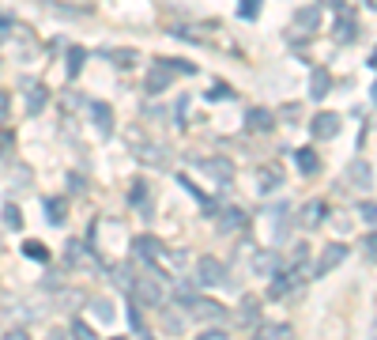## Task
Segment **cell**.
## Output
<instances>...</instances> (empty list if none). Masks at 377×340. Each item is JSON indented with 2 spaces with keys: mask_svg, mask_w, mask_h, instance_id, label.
Instances as JSON below:
<instances>
[{
  "mask_svg": "<svg viewBox=\"0 0 377 340\" xmlns=\"http://www.w3.org/2000/svg\"><path fill=\"white\" fill-rule=\"evenodd\" d=\"M362 254L370 257V261H377V231H373V235H366V242H362Z\"/></svg>",
  "mask_w": 377,
  "mask_h": 340,
  "instance_id": "obj_33",
  "label": "cell"
},
{
  "mask_svg": "<svg viewBox=\"0 0 377 340\" xmlns=\"http://www.w3.org/2000/svg\"><path fill=\"white\" fill-rule=\"evenodd\" d=\"M340 114H332V110H325V114H317L313 122H309V133H313V140H336L340 133Z\"/></svg>",
  "mask_w": 377,
  "mask_h": 340,
  "instance_id": "obj_7",
  "label": "cell"
},
{
  "mask_svg": "<svg viewBox=\"0 0 377 340\" xmlns=\"http://www.w3.org/2000/svg\"><path fill=\"white\" fill-rule=\"evenodd\" d=\"M370 95H373V102H377V83H373V91H370Z\"/></svg>",
  "mask_w": 377,
  "mask_h": 340,
  "instance_id": "obj_43",
  "label": "cell"
},
{
  "mask_svg": "<svg viewBox=\"0 0 377 340\" xmlns=\"http://www.w3.org/2000/svg\"><path fill=\"white\" fill-rule=\"evenodd\" d=\"M80 69H83V49H80V46H76V49L68 53V72L76 76V72H80Z\"/></svg>",
  "mask_w": 377,
  "mask_h": 340,
  "instance_id": "obj_32",
  "label": "cell"
},
{
  "mask_svg": "<svg viewBox=\"0 0 377 340\" xmlns=\"http://www.w3.org/2000/svg\"><path fill=\"white\" fill-rule=\"evenodd\" d=\"M246 125H249V129H257V133H268V129L275 125V117L268 114V110H261V106H257V110H246Z\"/></svg>",
  "mask_w": 377,
  "mask_h": 340,
  "instance_id": "obj_19",
  "label": "cell"
},
{
  "mask_svg": "<svg viewBox=\"0 0 377 340\" xmlns=\"http://www.w3.org/2000/svg\"><path fill=\"white\" fill-rule=\"evenodd\" d=\"M325 216H328V208L321 201H306V208L298 212V223H302V231H317L325 223Z\"/></svg>",
  "mask_w": 377,
  "mask_h": 340,
  "instance_id": "obj_11",
  "label": "cell"
},
{
  "mask_svg": "<svg viewBox=\"0 0 377 340\" xmlns=\"http://www.w3.org/2000/svg\"><path fill=\"white\" fill-rule=\"evenodd\" d=\"M46 340H64V336L57 333V329H49V333H46Z\"/></svg>",
  "mask_w": 377,
  "mask_h": 340,
  "instance_id": "obj_41",
  "label": "cell"
},
{
  "mask_svg": "<svg viewBox=\"0 0 377 340\" xmlns=\"http://www.w3.org/2000/svg\"><path fill=\"white\" fill-rule=\"evenodd\" d=\"M294 163H298V170H302V174H317L321 170V159H317L313 148H298L294 151Z\"/></svg>",
  "mask_w": 377,
  "mask_h": 340,
  "instance_id": "obj_21",
  "label": "cell"
},
{
  "mask_svg": "<svg viewBox=\"0 0 377 340\" xmlns=\"http://www.w3.org/2000/svg\"><path fill=\"white\" fill-rule=\"evenodd\" d=\"M328 91H332V76H328V69H317L313 80H309V95H313V98H325Z\"/></svg>",
  "mask_w": 377,
  "mask_h": 340,
  "instance_id": "obj_23",
  "label": "cell"
},
{
  "mask_svg": "<svg viewBox=\"0 0 377 340\" xmlns=\"http://www.w3.org/2000/svg\"><path fill=\"white\" fill-rule=\"evenodd\" d=\"M64 257H68V265L76 269V265H83L87 261V250H83V242H76V238H68V246H64Z\"/></svg>",
  "mask_w": 377,
  "mask_h": 340,
  "instance_id": "obj_27",
  "label": "cell"
},
{
  "mask_svg": "<svg viewBox=\"0 0 377 340\" xmlns=\"http://www.w3.org/2000/svg\"><path fill=\"white\" fill-rule=\"evenodd\" d=\"M132 156H136L143 167H166L170 163V148L166 144H155V140H148V136H132Z\"/></svg>",
  "mask_w": 377,
  "mask_h": 340,
  "instance_id": "obj_1",
  "label": "cell"
},
{
  "mask_svg": "<svg viewBox=\"0 0 377 340\" xmlns=\"http://www.w3.org/2000/svg\"><path fill=\"white\" fill-rule=\"evenodd\" d=\"M196 340H227V333H219V329H212V333H201Z\"/></svg>",
  "mask_w": 377,
  "mask_h": 340,
  "instance_id": "obj_40",
  "label": "cell"
},
{
  "mask_svg": "<svg viewBox=\"0 0 377 340\" xmlns=\"http://www.w3.org/2000/svg\"><path fill=\"white\" fill-rule=\"evenodd\" d=\"M64 216H68V204H64L61 197H49L46 201V219L49 223H64Z\"/></svg>",
  "mask_w": 377,
  "mask_h": 340,
  "instance_id": "obj_25",
  "label": "cell"
},
{
  "mask_svg": "<svg viewBox=\"0 0 377 340\" xmlns=\"http://www.w3.org/2000/svg\"><path fill=\"white\" fill-rule=\"evenodd\" d=\"M275 269H280V257H275L272 250H257V254H253V272H257V276H272Z\"/></svg>",
  "mask_w": 377,
  "mask_h": 340,
  "instance_id": "obj_16",
  "label": "cell"
},
{
  "mask_svg": "<svg viewBox=\"0 0 377 340\" xmlns=\"http://www.w3.org/2000/svg\"><path fill=\"white\" fill-rule=\"evenodd\" d=\"M280 182H283V170H280V167H264V170L257 174V189H261V193H272Z\"/></svg>",
  "mask_w": 377,
  "mask_h": 340,
  "instance_id": "obj_22",
  "label": "cell"
},
{
  "mask_svg": "<svg viewBox=\"0 0 377 340\" xmlns=\"http://www.w3.org/2000/svg\"><path fill=\"white\" fill-rule=\"evenodd\" d=\"M362 219H366V223H373V227H377V204H370V201H366V204H362Z\"/></svg>",
  "mask_w": 377,
  "mask_h": 340,
  "instance_id": "obj_34",
  "label": "cell"
},
{
  "mask_svg": "<svg viewBox=\"0 0 377 340\" xmlns=\"http://www.w3.org/2000/svg\"><path fill=\"white\" fill-rule=\"evenodd\" d=\"M253 340H294V329L287 322H264L253 329Z\"/></svg>",
  "mask_w": 377,
  "mask_h": 340,
  "instance_id": "obj_12",
  "label": "cell"
},
{
  "mask_svg": "<svg viewBox=\"0 0 377 340\" xmlns=\"http://www.w3.org/2000/svg\"><path fill=\"white\" fill-rule=\"evenodd\" d=\"M128 322H132V329H136V333H140V329H143V325H140V310H136V303H132V306H128Z\"/></svg>",
  "mask_w": 377,
  "mask_h": 340,
  "instance_id": "obj_38",
  "label": "cell"
},
{
  "mask_svg": "<svg viewBox=\"0 0 377 340\" xmlns=\"http://www.w3.org/2000/svg\"><path fill=\"white\" fill-rule=\"evenodd\" d=\"M309 276H313V269H309V265H302V261H298V265L291 269V272H287V276H275L272 280V299H283V295H291L294 288H298V283H306Z\"/></svg>",
  "mask_w": 377,
  "mask_h": 340,
  "instance_id": "obj_4",
  "label": "cell"
},
{
  "mask_svg": "<svg viewBox=\"0 0 377 340\" xmlns=\"http://www.w3.org/2000/svg\"><path fill=\"white\" fill-rule=\"evenodd\" d=\"M109 57H114L117 64H132V61H136V53H109Z\"/></svg>",
  "mask_w": 377,
  "mask_h": 340,
  "instance_id": "obj_39",
  "label": "cell"
},
{
  "mask_svg": "<svg viewBox=\"0 0 377 340\" xmlns=\"http://www.w3.org/2000/svg\"><path fill=\"white\" fill-rule=\"evenodd\" d=\"M347 182H351V185H359V189H370V185H373L370 163H366V159H354L351 167H347Z\"/></svg>",
  "mask_w": 377,
  "mask_h": 340,
  "instance_id": "obj_15",
  "label": "cell"
},
{
  "mask_svg": "<svg viewBox=\"0 0 377 340\" xmlns=\"http://www.w3.org/2000/svg\"><path fill=\"white\" fill-rule=\"evenodd\" d=\"M238 322H241V325H257V322H261V303H257V295H246V299H241Z\"/></svg>",
  "mask_w": 377,
  "mask_h": 340,
  "instance_id": "obj_17",
  "label": "cell"
},
{
  "mask_svg": "<svg viewBox=\"0 0 377 340\" xmlns=\"http://www.w3.org/2000/svg\"><path fill=\"white\" fill-rule=\"evenodd\" d=\"M321 4H332V8H336V4H343V0H321Z\"/></svg>",
  "mask_w": 377,
  "mask_h": 340,
  "instance_id": "obj_42",
  "label": "cell"
},
{
  "mask_svg": "<svg viewBox=\"0 0 377 340\" xmlns=\"http://www.w3.org/2000/svg\"><path fill=\"white\" fill-rule=\"evenodd\" d=\"M317 19H321V12L317 8H302V12H294V23L287 27V42H306L309 35H317Z\"/></svg>",
  "mask_w": 377,
  "mask_h": 340,
  "instance_id": "obj_3",
  "label": "cell"
},
{
  "mask_svg": "<svg viewBox=\"0 0 377 340\" xmlns=\"http://www.w3.org/2000/svg\"><path fill=\"white\" fill-rule=\"evenodd\" d=\"M68 336H72V340H98V336H95V329L87 325V322H80V317H76V322H72Z\"/></svg>",
  "mask_w": 377,
  "mask_h": 340,
  "instance_id": "obj_29",
  "label": "cell"
},
{
  "mask_svg": "<svg viewBox=\"0 0 377 340\" xmlns=\"http://www.w3.org/2000/svg\"><path fill=\"white\" fill-rule=\"evenodd\" d=\"M128 201L132 208H140L143 216L151 219V201H148V182H132V189H128Z\"/></svg>",
  "mask_w": 377,
  "mask_h": 340,
  "instance_id": "obj_20",
  "label": "cell"
},
{
  "mask_svg": "<svg viewBox=\"0 0 377 340\" xmlns=\"http://www.w3.org/2000/svg\"><path fill=\"white\" fill-rule=\"evenodd\" d=\"M174 72H193V64H185V61H155V69L148 72V91L151 95L166 91L170 80H174Z\"/></svg>",
  "mask_w": 377,
  "mask_h": 340,
  "instance_id": "obj_2",
  "label": "cell"
},
{
  "mask_svg": "<svg viewBox=\"0 0 377 340\" xmlns=\"http://www.w3.org/2000/svg\"><path fill=\"white\" fill-rule=\"evenodd\" d=\"M95 310H98V314H102V317H106V322H109V317H114V306H109V303H102V299H98V303H95Z\"/></svg>",
  "mask_w": 377,
  "mask_h": 340,
  "instance_id": "obj_37",
  "label": "cell"
},
{
  "mask_svg": "<svg viewBox=\"0 0 377 340\" xmlns=\"http://www.w3.org/2000/svg\"><path fill=\"white\" fill-rule=\"evenodd\" d=\"M0 19H4V12H0Z\"/></svg>",
  "mask_w": 377,
  "mask_h": 340,
  "instance_id": "obj_44",
  "label": "cell"
},
{
  "mask_svg": "<svg viewBox=\"0 0 377 340\" xmlns=\"http://www.w3.org/2000/svg\"><path fill=\"white\" fill-rule=\"evenodd\" d=\"M185 306L193 310V317H201V322H223V317H227V310H223L219 303H212V299H196V295H193V299H188Z\"/></svg>",
  "mask_w": 377,
  "mask_h": 340,
  "instance_id": "obj_9",
  "label": "cell"
},
{
  "mask_svg": "<svg viewBox=\"0 0 377 340\" xmlns=\"http://www.w3.org/2000/svg\"><path fill=\"white\" fill-rule=\"evenodd\" d=\"M132 291L140 295V303L159 306V303H162V280H159V272H148V276H140L136 283H132Z\"/></svg>",
  "mask_w": 377,
  "mask_h": 340,
  "instance_id": "obj_6",
  "label": "cell"
},
{
  "mask_svg": "<svg viewBox=\"0 0 377 340\" xmlns=\"http://www.w3.org/2000/svg\"><path fill=\"white\" fill-rule=\"evenodd\" d=\"M261 8H264V0H241V4H238V16H241V19H257Z\"/></svg>",
  "mask_w": 377,
  "mask_h": 340,
  "instance_id": "obj_30",
  "label": "cell"
},
{
  "mask_svg": "<svg viewBox=\"0 0 377 340\" xmlns=\"http://www.w3.org/2000/svg\"><path fill=\"white\" fill-rule=\"evenodd\" d=\"M143 340H151V336H143Z\"/></svg>",
  "mask_w": 377,
  "mask_h": 340,
  "instance_id": "obj_45",
  "label": "cell"
},
{
  "mask_svg": "<svg viewBox=\"0 0 377 340\" xmlns=\"http://www.w3.org/2000/svg\"><path fill=\"white\" fill-rule=\"evenodd\" d=\"M23 254H27L30 261H42V265L49 261V250L42 246V242H35V238H30V242H23Z\"/></svg>",
  "mask_w": 377,
  "mask_h": 340,
  "instance_id": "obj_28",
  "label": "cell"
},
{
  "mask_svg": "<svg viewBox=\"0 0 377 340\" xmlns=\"http://www.w3.org/2000/svg\"><path fill=\"white\" fill-rule=\"evenodd\" d=\"M132 257L136 261H159V257H166V246L151 235H140L136 242H132Z\"/></svg>",
  "mask_w": 377,
  "mask_h": 340,
  "instance_id": "obj_8",
  "label": "cell"
},
{
  "mask_svg": "<svg viewBox=\"0 0 377 340\" xmlns=\"http://www.w3.org/2000/svg\"><path fill=\"white\" fill-rule=\"evenodd\" d=\"M91 117H95V125H98V133H102V136L114 133V110H109L106 102H95L91 106Z\"/></svg>",
  "mask_w": 377,
  "mask_h": 340,
  "instance_id": "obj_18",
  "label": "cell"
},
{
  "mask_svg": "<svg viewBox=\"0 0 377 340\" xmlns=\"http://www.w3.org/2000/svg\"><path fill=\"white\" fill-rule=\"evenodd\" d=\"M219 227H223V231H241V227H246V212H238V208H227V212L219 216Z\"/></svg>",
  "mask_w": 377,
  "mask_h": 340,
  "instance_id": "obj_24",
  "label": "cell"
},
{
  "mask_svg": "<svg viewBox=\"0 0 377 340\" xmlns=\"http://www.w3.org/2000/svg\"><path fill=\"white\" fill-rule=\"evenodd\" d=\"M8 106H12V95H8V91H0V122L8 117Z\"/></svg>",
  "mask_w": 377,
  "mask_h": 340,
  "instance_id": "obj_35",
  "label": "cell"
},
{
  "mask_svg": "<svg viewBox=\"0 0 377 340\" xmlns=\"http://www.w3.org/2000/svg\"><path fill=\"white\" fill-rule=\"evenodd\" d=\"M4 223L12 227V231H19V227H23V212H19L16 204H4Z\"/></svg>",
  "mask_w": 377,
  "mask_h": 340,
  "instance_id": "obj_31",
  "label": "cell"
},
{
  "mask_svg": "<svg viewBox=\"0 0 377 340\" xmlns=\"http://www.w3.org/2000/svg\"><path fill=\"white\" fill-rule=\"evenodd\" d=\"M4 340H30V333H27V329H8Z\"/></svg>",
  "mask_w": 377,
  "mask_h": 340,
  "instance_id": "obj_36",
  "label": "cell"
},
{
  "mask_svg": "<svg viewBox=\"0 0 377 340\" xmlns=\"http://www.w3.org/2000/svg\"><path fill=\"white\" fill-rule=\"evenodd\" d=\"M23 91H27V114H42L49 102V91L38 80H23Z\"/></svg>",
  "mask_w": 377,
  "mask_h": 340,
  "instance_id": "obj_13",
  "label": "cell"
},
{
  "mask_svg": "<svg viewBox=\"0 0 377 340\" xmlns=\"http://www.w3.org/2000/svg\"><path fill=\"white\" fill-rule=\"evenodd\" d=\"M201 167L212 174L215 182H230L234 178V167H230V159H223V156H212V159H201Z\"/></svg>",
  "mask_w": 377,
  "mask_h": 340,
  "instance_id": "obj_14",
  "label": "cell"
},
{
  "mask_svg": "<svg viewBox=\"0 0 377 340\" xmlns=\"http://www.w3.org/2000/svg\"><path fill=\"white\" fill-rule=\"evenodd\" d=\"M227 280V269L219 257H196V283H204V288H215V283Z\"/></svg>",
  "mask_w": 377,
  "mask_h": 340,
  "instance_id": "obj_5",
  "label": "cell"
},
{
  "mask_svg": "<svg viewBox=\"0 0 377 340\" xmlns=\"http://www.w3.org/2000/svg\"><path fill=\"white\" fill-rule=\"evenodd\" d=\"M354 38H359V23L351 16H343L336 23V42H354Z\"/></svg>",
  "mask_w": 377,
  "mask_h": 340,
  "instance_id": "obj_26",
  "label": "cell"
},
{
  "mask_svg": "<svg viewBox=\"0 0 377 340\" xmlns=\"http://www.w3.org/2000/svg\"><path fill=\"white\" fill-rule=\"evenodd\" d=\"M343 257H347V246H343V242H332V246L325 250V254H321V261L313 265V276H328V272L336 269Z\"/></svg>",
  "mask_w": 377,
  "mask_h": 340,
  "instance_id": "obj_10",
  "label": "cell"
}]
</instances>
